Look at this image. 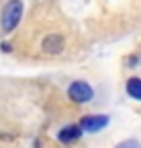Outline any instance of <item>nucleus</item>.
Returning a JSON list of instances; mask_svg holds the SVG:
<instances>
[{"label": "nucleus", "mask_w": 141, "mask_h": 148, "mask_svg": "<svg viewBox=\"0 0 141 148\" xmlns=\"http://www.w3.org/2000/svg\"><path fill=\"white\" fill-rule=\"evenodd\" d=\"M125 90H127V95H129L131 99L141 101V78H137V76L129 78L127 84H125Z\"/></svg>", "instance_id": "nucleus-6"}, {"label": "nucleus", "mask_w": 141, "mask_h": 148, "mask_svg": "<svg viewBox=\"0 0 141 148\" xmlns=\"http://www.w3.org/2000/svg\"><path fill=\"white\" fill-rule=\"evenodd\" d=\"M137 60H139V58H137V56H131V58H129V60H127V64H129V66H131V68H133V66H135V64H137Z\"/></svg>", "instance_id": "nucleus-8"}, {"label": "nucleus", "mask_w": 141, "mask_h": 148, "mask_svg": "<svg viewBox=\"0 0 141 148\" xmlns=\"http://www.w3.org/2000/svg\"><path fill=\"white\" fill-rule=\"evenodd\" d=\"M109 121H111V117L104 115V113H98V115H86V117L80 119V127H82V132L96 134V132H100V130L107 127Z\"/></svg>", "instance_id": "nucleus-3"}, {"label": "nucleus", "mask_w": 141, "mask_h": 148, "mask_svg": "<svg viewBox=\"0 0 141 148\" xmlns=\"http://www.w3.org/2000/svg\"><path fill=\"white\" fill-rule=\"evenodd\" d=\"M63 45H65V41H63V37H61L59 33H49L45 39H43V43H41L43 51H47V53H51V56L61 53V51H63Z\"/></svg>", "instance_id": "nucleus-4"}, {"label": "nucleus", "mask_w": 141, "mask_h": 148, "mask_svg": "<svg viewBox=\"0 0 141 148\" xmlns=\"http://www.w3.org/2000/svg\"><path fill=\"white\" fill-rule=\"evenodd\" d=\"M115 148H139V144H137L135 140H125V142H121V144H117Z\"/></svg>", "instance_id": "nucleus-7"}, {"label": "nucleus", "mask_w": 141, "mask_h": 148, "mask_svg": "<svg viewBox=\"0 0 141 148\" xmlns=\"http://www.w3.org/2000/svg\"><path fill=\"white\" fill-rule=\"evenodd\" d=\"M0 49H2L4 53H8V51H12V47H10V43H2V45H0Z\"/></svg>", "instance_id": "nucleus-9"}, {"label": "nucleus", "mask_w": 141, "mask_h": 148, "mask_svg": "<svg viewBox=\"0 0 141 148\" xmlns=\"http://www.w3.org/2000/svg\"><path fill=\"white\" fill-rule=\"evenodd\" d=\"M23 0H8L2 8V16H0V23H2L4 33H12L16 27H19L21 18H23Z\"/></svg>", "instance_id": "nucleus-1"}, {"label": "nucleus", "mask_w": 141, "mask_h": 148, "mask_svg": "<svg viewBox=\"0 0 141 148\" xmlns=\"http://www.w3.org/2000/svg\"><path fill=\"white\" fill-rule=\"evenodd\" d=\"M80 136H82V127H80L78 123H72V125H65V127L59 130L57 140H59L61 144H69V142L80 140Z\"/></svg>", "instance_id": "nucleus-5"}, {"label": "nucleus", "mask_w": 141, "mask_h": 148, "mask_svg": "<svg viewBox=\"0 0 141 148\" xmlns=\"http://www.w3.org/2000/svg\"><path fill=\"white\" fill-rule=\"evenodd\" d=\"M67 97L72 99L74 103H88L92 97H94V90L92 86L88 84L86 80H74L72 84L67 86Z\"/></svg>", "instance_id": "nucleus-2"}]
</instances>
